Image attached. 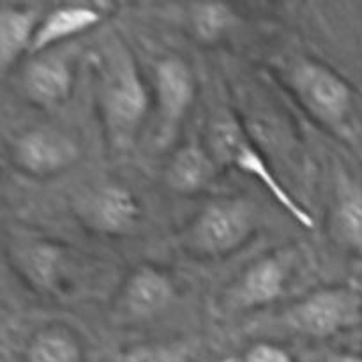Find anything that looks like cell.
<instances>
[{
  "instance_id": "ffe728a7",
  "label": "cell",
  "mask_w": 362,
  "mask_h": 362,
  "mask_svg": "<svg viewBox=\"0 0 362 362\" xmlns=\"http://www.w3.org/2000/svg\"><path fill=\"white\" fill-rule=\"evenodd\" d=\"M240 362H293V357L283 346L262 341L250 346Z\"/></svg>"
},
{
  "instance_id": "9a60e30c",
  "label": "cell",
  "mask_w": 362,
  "mask_h": 362,
  "mask_svg": "<svg viewBox=\"0 0 362 362\" xmlns=\"http://www.w3.org/2000/svg\"><path fill=\"white\" fill-rule=\"evenodd\" d=\"M332 230L341 246L362 253V182L345 172L336 179Z\"/></svg>"
},
{
  "instance_id": "ac0fdd59",
  "label": "cell",
  "mask_w": 362,
  "mask_h": 362,
  "mask_svg": "<svg viewBox=\"0 0 362 362\" xmlns=\"http://www.w3.org/2000/svg\"><path fill=\"white\" fill-rule=\"evenodd\" d=\"M191 30L194 32L198 39L205 42L218 41L221 35L232 28L235 21L232 7L226 4L209 2V4H194L191 6Z\"/></svg>"
},
{
  "instance_id": "277c9868",
  "label": "cell",
  "mask_w": 362,
  "mask_h": 362,
  "mask_svg": "<svg viewBox=\"0 0 362 362\" xmlns=\"http://www.w3.org/2000/svg\"><path fill=\"white\" fill-rule=\"evenodd\" d=\"M288 83L300 105L331 129L346 127L354 105L349 81L325 64L315 59H300L290 67Z\"/></svg>"
},
{
  "instance_id": "2e32d148",
  "label": "cell",
  "mask_w": 362,
  "mask_h": 362,
  "mask_svg": "<svg viewBox=\"0 0 362 362\" xmlns=\"http://www.w3.org/2000/svg\"><path fill=\"white\" fill-rule=\"evenodd\" d=\"M25 359L27 362H83V350L71 329L52 324L32 336Z\"/></svg>"
},
{
  "instance_id": "30bf717a",
  "label": "cell",
  "mask_w": 362,
  "mask_h": 362,
  "mask_svg": "<svg viewBox=\"0 0 362 362\" xmlns=\"http://www.w3.org/2000/svg\"><path fill=\"white\" fill-rule=\"evenodd\" d=\"M175 299V285L163 269L140 265L129 274L120 290L119 313L131 322L154 318L165 313Z\"/></svg>"
},
{
  "instance_id": "5bb4252c",
  "label": "cell",
  "mask_w": 362,
  "mask_h": 362,
  "mask_svg": "<svg viewBox=\"0 0 362 362\" xmlns=\"http://www.w3.org/2000/svg\"><path fill=\"white\" fill-rule=\"evenodd\" d=\"M221 166L211 154L209 147L184 145L173 152L166 168V182L175 193L198 194L207 189Z\"/></svg>"
},
{
  "instance_id": "9c48e42d",
  "label": "cell",
  "mask_w": 362,
  "mask_h": 362,
  "mask_svg": "<svg viewBox=\"0 0 362 362\" xmlns=\"http://www.w3.org/2000/svg\"><path fill=\"white\" fill-rule=\"evenodd\" d=\"M296 253L274 251L255 260L230 288L226 303L235 311L258 310L274 304L285 293L293 272Z\"/></svg>"
},
{
  "instance_id": "8992f818",
  "label": "cell",
  "mask_w": 362,
  "mask_h": 362,
  "mask_svg": "<svg viewBox=\"0 0 362 362\" xmlns=\"http://www.w3.org/2000/svg\"><path fill=\"white\" fill-rule=\"evenodd\" d=\"M154 95L158 113L156 141L165 148L175 140L197 98V78L189 64L177 55L158 60L154 67Z\"/></svg>"
},
{
  "instance_id": "52a82bcc",
  "label": "cell",
  "mask_w": 362,
  "mask_h": 362,
  "mask_svg": "<svg viewBox=\"0 0 362 362\" xmlns=\"http://www.w3.org/2000/svg\"><path fill=\"white\" fill-rule=\"evenodd\" d=\"M74 209L88 228L108 237L129 235L141 221L140 200L120 182H103L88 187L76 198Z\"/></svg>"
},
{
  "instance_id": "3957f363",
  "label": "cell",
  "mask_w": 362,
  "mask_h": 362,
  "mask_svg": "<svg viewBox=\"0 0 362 362\" xmlns=\"http://www.w3.org/2000/svg\"><path fill=\"white\" fill-rule=\"evenodd\" d=\"M257 219V209L246 198H219L205 205L186 226L182 244L197 257H225L250 240Z\"/></svg>"
},
{
  "instance_id": "8fae6325",
  "label": "cell",
  "mask_w": 362,
  "mask_h": 362,
  "mask_svg": "<svg viewBox=\"0 0 362 362\" xmlns=\"http://www.w3.org/2000/svg\"><path fill=\"white\" fill-rule=\"evenodd\" d=\"M74 83L73 62L64 53H39L21 73V90L39 108H57L71 95Z\"/></svg>"
},
{
  "instance_id": "4fadbf2b",
  "label": "cell",
  "mask_w": 362,
  "mask_h": 362,
  "mask_svg": "<svg viewBox=\"0 0 362 362\" xmlns=\"http://www.w3.org/2000/svg\"><path fill=\"white\" fill-rule=\"evenodd\" d=\"M42 11L34 6L4 4L0 7V67L7 73L21 55L32 52Z\"/></svg>"
},
{
  "instance_id": "44dd1931",
  "label": "cell",
  "mask_w": 362,
  "mask_h": 362,
  "mask_svg": "<svg viewBox=\"0 0 362 362\" xmlns=\"http://www.w3.org/2000/svg\"><path fill=\"white\" fill-rule=\"evenodd\" d=\"M324 362H362V356L359 354H350V352H339L329 356Z\"/></svg>"
},
{
  "instance_id": "ba28073f",
  "label": "cell",
  "mask_w": 362,
  "mask_h": 362,
  "mask_svg": "<svg viewBox=\"0 0 362 362\" xmlns=\"http://www.w3.org/2000/svg\"><path fill=\"white\" fill-rule=\"evenodd\" d=\"M11 159L25 175L48 179L67 172L80 159V145L55 127H32L14 138Z\"/></svg>"
},
{
  "instance_id": "5b68a950",
  "label": "cell",
  "mask_w": 362,
  "mask_h": 362,
  "mask_svg": "<svg viewBox=\"0 0 362 362\" xmlns=\"http://www.w3.org/2000/svg\"><path fill=\"white\" fill-rule=\"evenodd\" d=\"M362 296L350 286H329L310 293L286 313V327L308 338L325 339L357 327Z\"/></svg>"
},
{
  "instance_id": "6da1fadb",
  "label": "cell",
  "mask_w": 362,
  "mask_h": 362,
  "mask_svg": "<svg viewBox=\"0 0 362 362\" xmlns=\"http://www.w3.org/2000/svg\"><path fill=\"white\" fill-rule=\"evenodd\" d=\"M99 113L113 151L133 147L148 112V92L136 62L122 45L110 46L99 66Z\"/></svg>"
},
{
  "instance_id": "7c38bea8",
  "label": "cell",
  "mask_w": 362,
  "mask_h": 362,
  "mask_svg": "<svg viewBox=\"0 0 362 362\" xmlns=\"http://www.w3.org/2000/svg\"><path fill=\"white\" fill-rule=\"evenodd\" d=\"M103 18L105 11L94 4H62L46 11L35 32L30 55L52 52L60 42L94 28Z\"/></svg>"
},
{
  "instance_id": "e0dca14e",
  "label": "cell",
  "mask_w": 362,
  "mask_h": 362,
  "mask_svg": "<svg viewBox=\"0 0 362 362\" xmlns=\"http://www.w3.org/2000/svg\"><path fill=\"white\" fill-rule=\"evenodd\" d=\"M18 265L34 285L48 288L59 278L62 255L48 243H34L21 247L16 255Z\"/></svg>"
},
{
  "instance_id": "d6986e66",
  "label": "cell",
  "mask_w": 362,
  "mask_h": 362,
  "mask_svg": "<svg viewBox=\"0 0 362 362\" xmlns=\"http://www.w3.org/2000/svg\"><path fill=\"white\" fill-rule=\"evenodd\" d=\"M191 356L193 346L186 341L145 343L124 350L113 362H187Z\"/></svg>"
},
{
  "instance_id": "7402d4cb",
  "label": "cell",
  "mask_w": 362,
  "mask_h": 362,
  "mask_svg": "<svg viewBox=\"0 0 362 362\" xmlns=\"http://www.w3.org/2000/svg\"><path fill=\"white\" fill-rule=\"evenodd\" d=\"M211 362H237V361L232 359V357H228V359H218V361H211Z\"/></svg>"
},
{
  "instance_id": "7a4b0ae2",
  "label": "cell",
  "mask_w": 362,
  "mask_h": 362,
  "mask_svg": "<svg viewBox=\"0 0 362 362\" xmlns=\"http://www.w3.org/2000/svg\"><path fill=\"white\" fill-rule=\"evenodd\" d=\"M209 151L221 168H235L244 175L257 179L267 193L285 209L303 228L313 230L315 218L306 207L297 202L276 177L271 165L257 145L251 141L243 124L232 115H219L209 127Z\"/></svg>"
}]
</instances>
